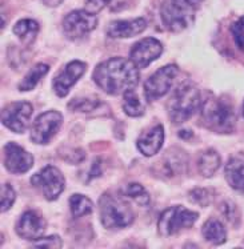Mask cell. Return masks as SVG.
Here are the masks:
<instances>
[{"instance_id":"obj_4","label":"cell","mask_w":244,"mask_h":249,"mask_svg":"<svg viewBox=\"0 0 244 249\" xmlns=\"http://www.w3.org/2000/svg\"><path fill=\"white\" fill-rule=\"evenodd\" d=\"M202 119L204 125L215 132H231L235 127V112L228 103L208 97L202 104Z\"/></svg>"},{"instance_id":"obj_8","label":"cell","mask_w":244,"mask_h":249,"mask_svg":"<svg viewBox=\"0 0 244 249\" xmlns=\"http://www.w3.org/2000/svg\"><path fill=\"white\" fill-rule=\"evenodd\" d=\"M97 26V18L87 10H76L70 12L63 20V31L68 39L76 40L84 37Z\"/></svg>"},{"instance_id":"obj_36","label":"cell","mask_w":244,"mask_h":249,"mask_svg":"<svg viewBox=\"0 0 244 249\" xmlns=\"http://www.w3.org/2000/svg\"><path fill=\"white\" fill-rule=\"evenodd\" d=\"M243 113H244V108H243Z\"/></svg>"},{"instance_id":"obj_12","label":"cell","mask_w":244,"mask_h":249,"mask_svg":"<svg viewBox=\"0 0 244 249\" xmlns=\"http://www.w3.org/2000/svg\"><path fill=\"white\" fill-rule=\"evenodd\" d=\"M3 163L11 173L21 175L34 165V156L16 142H7L3 148Z\"/></svg>"},{"instance_id":"obj_9","label":"cell","mask_w":244,"mask_h":249,"mask_svg":"<svg viewBox=\"0 0 244 249\" xmlns=\"http://www.w3.org/2000/svg\"><path fill=\"white\" fill-rule=\"evenodd\" d=\"M179 68L175 64H168L148 77L144 84V93L150 102L160 99L171 89L175 77L178 76Z\"/></svg>"},{"instance_id":"obj_13","label":"cell","mask_w":244,"mask_h":249,"mask_svg":"<svg viewBox=\"0 0 244 249\" xmlns=\"http://www.w3.org/2000/svg\"><path fill=\"white\" fill-rule=\"evenodd\" d=\"M163 46L158 39L146 37L137 41L130 51V59L137 68H146L162 55Z\"/></svg>"},{"instance_id":"obj_27","label":"cell","mask_w":244,"mask_h":249,"mask_svg":"<svg viewBox=\"0 0 244 249\" xmlns=\"http://www.w3.org/2000/svg\"><path fill=\"white\" fill-rule=\"evenodd\" d=\"M16 194L14 188L10 184H3L1 185V203H0V211L1 213L7 212L12 207V204L15 203Z\"/></svg>"},{"instance_id":"obj_22","label":"cell","mask_w":244,"mask_h":249,"mask_svg":"<svg viewBox=\"0 0 244 249\" xmlns=\"http://www.w3.org/2000/svg\"><path fill=\"white\" fill-rule=\"evenodd\" d=\"M48 71H50V67L44 64V63L36 64L34 68H31V71L21 80V83L19 84V91H32L38 86V83L40 82L41 77L46 76L48 73Z\"/></svg>"},{"instance_id":"obj_11","label":"cell","mask_w":244,"mask_h":249,"mask_svg":"<svg viewBox=\"0 0 244 249\" xmlns=\"http://www.w3.org/2000/svg\"><path fill=\"white\" fill-rule=\"evenodd\" d=\"M32 116V106L27 102H15L8 104L1 111V124L12 132H26Z\"/></svg>"},{"instance_id":"obj_25","label":"cell","mask_w":244,"mask_h":249,"mask_svg":"<svg viewBox=\"0 0 244 249\" xmlns=\"http://www.w3.org/2000/svg\"><path fill=\"white\" fill-rule=\"evenodd\" d=\"M124 102H123V111L126 115L131 117H139L144 113V106L140 102V99L133 91H130L123 95Z\"/></svg>"},{"instance_id":"obj_15","label":"cell","mask_w":244,"mask_h":249,"mask_svg":"<svg viewBox=\"0 0 244 249\" xmlns=\"http://www.w3.org/2000/svg\"><path fill=\"white\" fill-rule=\"evenodd\" d=\"M44 229H46V221L35 211L24 212L16 224V232L21 239L32 240V241L39 239L44 233Z\"/></svg>"},{"instance_id":"obj_34","label":"cell","mask_w":244,"mask_h":249,"mask_svg":"<svg viewBox=\"0 0 244 249\" xmlns=\"http://www.w3.org/2000/svg\"><path fill=\"white\" fill-rule=\"evenodd\" d=\"M64 0H43V3L47 5V7H57L60 5Z\"/></svg>"},{"instance_id":"obj_1","label":"cell","mask_w":244,"mask_h":249,"mask_svg":"<svg viewBox=\"0 0 244 249\" xmlns=\"http://www.w3.org/2000/svg\"><path fill=\"white\" fill-rule=\"evenodd\" d=\"M94 82L108 95H124L139 83V68L131 59L112 57L97 64L94 71Z\"/></svg>"},{"instance_id":"obj_16","label":"cell","mask_w":244,"mask_h":249,"mask_svg":"<svg viewBox=\"0 0 244 249\" xmlns=\"http://www.w3.org/2000/svg\"><path fill=\"white\" fill-rule=\"evenodd\" d=\"M163 142H164V129L160 124H158L144 131L139 136L136 147L146 158H150L160 151V148L163 147Z\"/></svg>"},{"instance_id":"obj_35","label":"cell","mask_w":244,"mask_h":249,"mask_svg":"<svg viewBox=\"0 0 244 249\" xmlns=\"http://www.w3.org/2000/svg\"><path fill=\"white\" fill-rule=\"evenodd\" d=\"M179 136H180L182 139H188L192 136V133H191V131H180Z\"/></svg>"},{"instance_id":"obj_32","label":"cell","mask_w":244,"mask_h":249,"mask_svg":"<svg viewBox=\"0 0 244 249\" xmlns=\"http://www.w3.org/2000/svg\"><path fill=\"white\" fill-rule=\"evenodd\" d=\"M112 3V0H86V8L87 11H90L92 14L96 15L97 12L104 8V7H110Z\"/></svg>"},{"instance_id":"obj_31","label":"cell","mask_w":244,"mask_h":249,"mask_svg":"<svg viewBox=\"0 0 244 249\" xmlns=\"http://www.w3.org/2000/svg\"><path fill=\"white\" fill-rule=\"evenodd\" d=\"M34 247L39 248H50V249H60L63 243L59 236H48V237H39L38 240H34Z\"/></svg>"},{"instance_id":"obj_28","label":"cell","mask_w":244,"mask_h":249,"mask_svg":"<svg viewBox=\"0 0 244 249\" xmlns=\"http://www.w3.org/2000/svg\"><path fill=\"white\" fill-rule=\"evenodd\" d=\"M189 200L192 203L202 205V207H207L212 200V195H211L208 189L196 188L189 192Z\"/></svg>"},{"instance_id":"obj_2","label":"cell","mask_w":244,"mask_h":249,"mask_svg":"<svg viewBox=\"0 0 244 249\" xmlns=\"http://www.w3.org/2000/svg\"><path fill=\"white\" fill-rule=\"evenodd\" d=\"M200 107V92L192 83H182L168 103V115L175 124H182Z\"/></svg>"},{"instance_id":"obj_3","label":"cell","mask_w":244,"mask_h":249,"mask_svg":"<svg viewBox=\"0 0 244 249\" xmlns=\"http://www.w3.org/2000/svg\"><path fill=\"white\" fill-rule=\"evenodd\" d=\"M100 221L107 229L127 228L133 223V212L123 198L104 194L99 200Z\"/></svg>"},{"instance_id":"obj_19","label":"cell","mask_w":244,"mask_h":249,"mask_svg":"<svg viewBox=\"0 0 244 249\" xmlns=\"http://www.w3.org/2000/svg\"><path fill=\"white\" fill-rule=\"evenodd\" d=\"M202 232H203L204 239L214 245L223 244L227 240V232H225L224 225L216 219H209L203 225Z\"/></svg>"},{"instance_id":"obj_33","label":"cell","mask_w":244,"mask_h":249,"mask_svg":"<svg viewBox=\"0 0 244 249\" xmlns=\"http://www.w3.org/2000/svg\"><path fill=\"white\" fill-rule=\"evenodd\" d=\"M173 1H176L179 4H183V5H187L189 8H193L195 10V7H198L203 0H173Z\"/></svg>"},{"instance_id":"obj_17","label":"cell","mask_w":244,"mask_h":249,"mask_svg":"<svg viewBox=\"0 0 244 249\" xmlns=\"http://www.w3.org/2000/svg\"><path fill=\"white\" fill-rule=\"evenodd\" d=\"M146 28L147 21L143 18H136L132 20H115L110 23L107 34L113 39H127L142 34Z\"/></svg>"},{"instance_id":"obj_23","label":"cell","mask_w":244,"mask_h":249,"mask_svg":"<svg viewBox=\"0 0 244 249\" xmlns=\"http://www.w3.org/2000/svg\"><path fill=\"white\" fill-rule=\"evenodd\" d=\"M186 167V155L183 152H168L164 160H162V172L168 178H172L179 172H182Z\"/></svg>"},{"instance_id":"obj_26","label":"cell","mask_w":244,"mask_h":249,"mask_svg":"<svg viewBox=\"0 0 244 249\" xmlns=\"http://www.w3.org/2000/svg\"><path fill=\"white\" fill-rule=\"evenodd\" d=\"M126 195L128 197L132 198L135 203H137L139 205L142 207H146L150 204L151 198H150V195L148 192L144 189V187H142L140 184L137 183H131L128 184L127 188H126Z\"/></svg>"},{"instance_id":"obj_6","label":"cell","mask_w":244,"mask_h":249,"mask_svg":"<svg viewBox=\"0 0 244 249\" xmlns=\"http://www.w3.org/2000/svg\"><path fill=\"white\" fill-rule=\"evenodd\" d=\"M31 183L34 187L41 189L47 200L54 201L63 192L66 180L57 168L54 165H47L31 178Z\"/></svg>"},{"instance_id":"obj_30","label":"cell","mask_w":244,"mask_h":249,"mask_svg":"<svg viewBox=\"0 0 244 249\" xmlns=\"http://www.w3.org/2000/svg\"><path fill=\"white\" fill-rule=\"evenodd\" d=\"M231 32H232V36H234L235 44L238 46L240 51H244V16L232 24Z\"/></svg>"},{"instance_id":"obj_5","label":"cell","mask_w":244,"mask_h":249,"mask_svg":"<svg viewBox=\"0 0 244 249\" xmlns=\"http://www.w3.org/2000/svg\"><path fill=\"white\" fill-rule=\"evenodd\" d=\"M199 214L193 211L176 205L167 208L159 217L158 229L162 236H173L179 233L183 229H188L192 227L198 220Z\"/></svg>"},{"instance_id":"obj_7","label":"cell","mask_w":244,"mask_h":249,"mask_svg":"<svg viewBox=\"0 0 244 249\" xmlns=\"http://www.w3.org/2000/svg\"><path fill=\"white\" fill-rule=\"evenodd\" d=\"M162 20L166 28L171 32L184 31L195 20L193 8L168 0L162 5Z\"/></svg>"},{"instance_id":"obj_10","label":"cell","mask_w":244,"mask_h":249,"mask_svg":"<svg viewBox=\"0 0 244 249\" xmlns=\"http://www.w3.org/2000/svg\"><path fill=\"white\" fill-rule=\"evenodd\" d=\"M63 124V116L57 111H47L36 117L31 127V140L36 144H47Z\"/></svg>"},{"instance_id":"obj_29","label":"cell","mask_w":244,"mask_h":249,"mask_svg":"<svg viewBox=\"0 0 244 249\" xmlns=\"http://www.w3.org/2000/svg\"><path fill=\"white\" fill-rule=\"evenodd\" d=\"M99 104H100L99 100H91V99H75V100H72V103L70 104V108L74 109V111L90 112L94 111Z\"/></svg>"},{"instance_id":"obj_24","label":"cell","mask_w":244,"mask_h":249,"mask_svg":"<svg viewBox=\"0 0 244 249\" xmlns=\"http://www.w3.org/2000/svg\"><path fill=\"white\" fill-rule=\"evenodd\" d=\"M70 209L74 217H83L94 211L92 201L83 195H72L70 198Z\"/></svg>"},{"instance_id":"obj_14","label":"cell","mask_w":244,"mask_h":249,"mask_svg":"<svg viewBox=\"0 0 244 249\" xmlns=\"http://www.w3.org/2000/svg\"><path fill=\"white\" fill-rule=\"evenodd\" d=\"M86 68V63H83V61L74 60L68 63L63 68V71L59 72V75L54 79V91L56 95L60 97L67 96V93L70 92V88L84 75Z\"/></svg>"},{"instance_id":"obj_18","label":"cell","mask_w":244,"mask_h":249,"mask_svg":"<svg viewBox=\"0 0 244 249\" xmlns=\"http://www.w3.org/2000/svg\"><path fill=\"white\" fill-rule=\"evenodd\" d=\"M225 180L231 188L244 192V161L240 159H231L225 165Z\"/></svg>"},{"instance_id":"obj_21","label":"cell","mask_w":244,"mask_h":249,"mask_svg":"<svg viewBox=\"0 0 244 249\" xmlns=\"http://www.w3.org/2000/svg\"><path fill=\"white\" fill-rule=\"evenodd\" d=\"M220 167V156L214 149H207L199 159V171L204 178H212Z\"/></svg>"},{"instance_id":"obj_20","label":"cell","mask_w":244,"mask_h":249,"mask_svg":"<svg viewBox=\"0 0 244 249\" xmlns=\"http://www.w3.org/2000/svg\"><path fill=\"white\" fill-rule=\"evenodd\" d=\"M12 32L20 39L24 44H31L35 40L36 35L39 32V24L38 21L32 19H21L14 26Z\"/></svg>"}]
</instances>
